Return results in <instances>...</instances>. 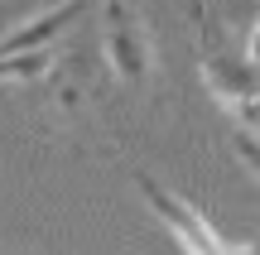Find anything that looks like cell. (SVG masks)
<instances>
[{
    "instance_id": "obj_6",
    "label": "cell",
    "mask_w": 260,
    "mask_h": 255,
    "mask_svg": "<svg viewBox=\"0 0 260 255\" xmlns=\"http://www.w3.org/2000/svg\"><path fill=\"white\" fill-rule=\"evenodd\" d=\"M246 58H251V67L260 72V19H255V29H251V44H246Z\"/></svg>"
},
{
    "instance_id": "obj_5",
    "label": "cell",
    "mask_w": 260,
    "mask_h": 255,
    "mask_svg": "<svg viewBox=\"0 0 260 255\" xmlns=\"http://www.w3.org/2000/svg\"><path fill=\"white\" fill-rule=\"evenodd\" d=\"M232 150L241 154V164H246V169H251L255 178H260V140H255L251 130H246V125H241V130H232Z\"/></svg>"
},
{
    "instance_id": "obj_4",
    "label": "cell",
    "mask_w": 260,
    "mask_h": 255,
    "mask_svg": "<svg viewBox=\"0 0 260 255\" xmlns=\"http://www.w3.org/2000/svg\"><path fill=\"white\" fill-rule=\"evenodd\" d=\"M82 15H87V0H63V5L44 10V15H34L29 24L10 29V34L0 39V58H10V53H44V48L53 44V39H63Z\"/></svg>"
},
{
    "instance_id": "obj_1",
    "label": "cell",
    "mask_w": 260,
    "mask_h": 255,
    "mask_svg": "<svg viewBox=\"0 0 260 255\" xmlns=\"http://www.w3.org/2000/svg\"><path fill=\"white\" fill-rule=\"evenodd\" d=\"M193 39H198V67H203L207 87L217 92V101L232 106L246 121H255L260 116V72L251 67L246 53H236L226 44V34L217 29V19L207 15L203 0H193Z\"/></svg>"
},
{
    "instance_id": "obj_7",
    "label": "cell",
    "mask_w": 260,
    "mask_h": 255,
    "mask_svg": "<svg viewBox=\"0 0 260 255\" xmlns=\"http://www.w3.org/2000/svg\"><path fill=\"white\" fill-rule=\"evenodd\" d=\"M226 255H260V241H236V246H226Z\"/></svg>"
},
{
    "instance_id": "obj_3",
    "label": "cell",
    "mask_w": 260,
    "mask_h": 255,
    "mask_svg": "<svg viewBox=\"0 0 260 255\" xmlns=\"http://www.w3.org/2000/svg\"><path fill=\"white\" fill-rule=\"evenodd\" d=\"M135 188H140V198L149 202V212L164 222V231H174V241H178L188 255H226V241L207 227V217L193 207V202H183L174 188H164L154 173L135 169Z\"/></svg>"
},
{
    "instance_id": "obj_2",
    "label": "cell",
    "mask_w": 260,
    "mask_h": 255,
    "mask_svg": "<svg viewBox=\"0 0 260 255\" xmlns=\"http://www.w3.org/2000/svg\"><path fill=\"white\" fill-rule=\"evenodd\" d=\"M102 53L111 77H121L125 87H135V92L154 87L159 53L149 39V24L140 19V10L130 0H102Z\"/></svg>"
}]
</instances>
